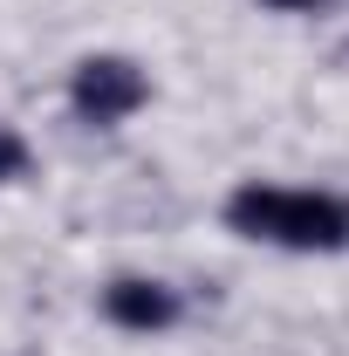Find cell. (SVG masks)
I'll return each mask as SVG.
<instances>
[{
  "label": "cell",
  "instance_id": "1",
  "mask_svg": "<svg viewBox=\"0 0 349 356\" xmlns=\"http://www.w3.org/2000/svg\"><path fill=\"white\" fill-rule=\"evenodd\" d=\"M226 220L247 240H281V247H349V199L329 192H274V185H240L226 199Z\"/></svg>",
  "mask_w": 349,
  "mask_h": 356
},
{
  "label": "cell",
  "instance_id": "2",
  "mask_svg": "<svg viewBox=\"0 0 349 356\" xmlns=\"http://www.w3.org/2000/svg\"><path fill=\"white\" fill-rule=\"evenodd\" d=\"M76 110H83L89 124H124L137 103L151 96V83H144V69H131L124 55H89L83 69H76Z\"/></svg>",
  "mask_w": 349,
  "mask_h": 356
},
{
  "label": "cell",
  "instance_id": "3",
  "mask_svg": "<svg viewBox=\"0 0 349 356\" xmlns=\"http://www.w3.org/2000/svg\"><path fill=\"white\" fill-rule=\"evenodd\" d=\"M103 309H110V322H124V329H165L178 315V302L158 281H117V288L103 295Z\"/></svg>",
  "mask_w": 349,
  "mask_h": 356
},
{
  "label": "cell",
  "instance_id": "4",
  "mask_svg": "<svg viewBox=\"0 0 349 356\" xmlns=\"http://www.w3.org/2000/svg\"><path fill=\"white\" fill-rule=\"evenodd\" d=\"M21 172H28V144L14 131H0V178H21Z\"/></svg>",
  "mask_w": 349,
  "mask_h": 356
},
{
  "label": "cell",
  "instance_id": "5",
  "mask_svg": "<svg viewBox=\"0 0 349 356\" xmlns=\"http://www.w3.org/2000/svg\"><path fill=\"white\" fill-rule=\"evenodd\" d=\"M267 7H288V14H302V7H322V0H267Z\"/></svg>",
  "mask_w": 349,
  "mask_h": 356
}]
</instances>
